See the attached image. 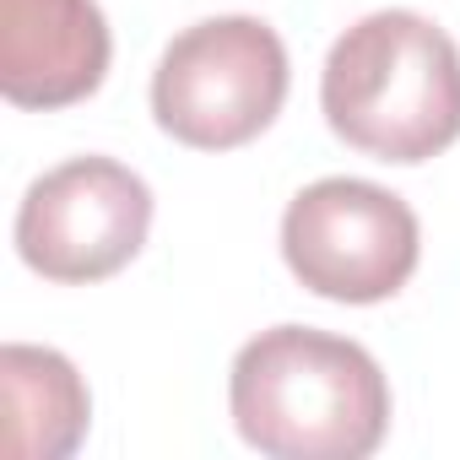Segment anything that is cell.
I'll return each mask as SVG.
<instances>
[{"label": "cell", "mask_w": 460, "mask_h": 460, "mask_svg": "<svg viewBox=\"0 0 460 460\" xmlns=\"http://www.w3.org/2000/svg\"><path fill=\"white\" fill-rule=\"evenodd\" d=\"M234 428L271 460H363L390 433V385L368 347L271 325L239 347L227 374Z\"/></svg>", "instance_id": "1"}, {"label": "cell", "mask_w": 460, "mask_h": 460, "mask_svg": "<svg viewBox=\"0 0 460 460\" xmlns=\"http://www.w3.org/2000/svg\"><path fill=\"white\" fill-rule=\"evenodd\" d=\"M320 109L347 146L428 163L460 141V49L417 12H374L331 44Z\"/></svg>", "instance_id": "2"}, {"label": "cell", "mask_w": 460, "mask_h": 460, "mask_svg": "<svg viewBox=\"0 0 460 460\" xmlns=\"http://www.w3.org/2000/svg\"><path fill=\"white\" fill-rule=\"evenodd\" d=\"M288 103V49L261 17H206L184 28L152 71L157 125L195 152L255 141Z\"/></svg>", "instance_id": "3"}, {"label": "cell", "mask_w": 460, "mask_h": 460, "mask_svg": "<svg viewBox=\"0 0 460 460\" xmlns=\"http://www.w3.org/2000/svg\"><path fill=\"white\" fill-rule=\"evenodd\" d=\"M422 255L417 211L368 179H314L282 211L288 271L331 304L395 298Z\"/></svg>", "instance_id": "4"}, {"label": "cell", "mask_w": 460, "mask_h": 460, "mask_svg": "<svg viewBox=\"0 0 460 460\" xmlns=\"http://www.w3.org/2000/svg\"><path fill=\"white\" fill-rule=\"evenodd\" d=\"M152 234V190L114 157H71L28 184L17 206V255L44 282H103Z\"/></svg>", "instance_id": "5"}, {"label": "cell", "mask_w": 460, "mask_h": 460, "mask_svg": "<svg viewBox=\"0 0 460 460\" xmlns=\"http://www.w3.org/2000/svg\"><path fill=\"white\" fill-rule=\"evenodd\" d=\"M98 0H0V93L17 109H71L109 76Z\"/></svg>", "instance_id": "6"}, {"label": "cell", "mask_w": 460, "mask_h": 460, "mask_svg": "<svg viewBox=\"0 0 460 460\" xmlns=\"http://www.w3.org/2000/svg\"><path fill=\"white\" fill-rule=\"evenodd\" d=\"M0 411L12 460H66L93 422V395L76 363L55 347L12 341L0 352Z\"/></svg>", "instance_id": "7"}]
</instances>
